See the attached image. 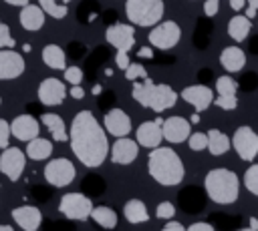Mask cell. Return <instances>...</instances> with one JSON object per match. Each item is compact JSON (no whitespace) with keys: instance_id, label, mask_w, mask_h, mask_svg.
Wrapping results in <instances>:
<instances>
[{"instance_id":"5","label":"cell","mask_w":258,"mask_h":231,"mask_svg":"<svg viewBox=\"0 0 258 231\" xmlns=\"http://www.w3.org/2000/svg\"><path fill=\"white\" fill-rule=\"evenodd\" d=\"M163 0H127L125 14L135 26H155L163 18Z\"/></svg>"},{"instance_id":"55","label":"cell","mask_w":258,"mask_h":231,"mask_svg":"<svg viewBox=\"0 0 258 231\" xmlns=\"http://www.w3.org/2000/svg\"><path fill=\"white\" fill-rule=\"evenodd\" d=\"M0 231H12V225H2L0 223Z\"/></svg>"},{"instance_id":"49","label":"cell","mask_w":258,"mask_h":231,"mask_svg":"<svg viewBox=\"0 0 258 231\" xmlns=\"http://www.w3.org/2000/svg\"><path fill=\"white\" fill-rule=\"evenodd\" d=\"M6 4H10V6H26L30 0H4Z\"/></svg>"},{"instance_id":"27","label":"cell","mask_w":258,"mask_h":231,"mask_svg":"<svg viewBox=\"0 0 258 231\" xmlns=\"http://www.w3.org/2000/svg\"><path fill=\"white\" fill-rule=\"evenodd\" d=\"M123 215L129 223L137 225V223H145L149 219V213H147V207L141 199H129L125 205H123Z\"/></svg>"},{"instance_id":"1","label":"cell","mask_w":258,"mask_h":231,"mask_svg":"<svg viewBox=\"0 0 258 231\" xmlns=\"http://www.w3.org/2000/svg\"><path fill=\"white\" fill-rule=\"evenodd\" d=\"M69 143L81 165L97 169L109 157V139L105 127L91 110H79L69 129Z\"/></svg>"},{"instance_id":"36","label":"cell","mask_w":258,"mask_h":231,"mask_svg":"<svg viewBox=\"0 0 258 231\" xmlns=\"http://www.w3.org/2000/svg\"><path fill=\"white\" fill-rule=\"evenodd\" d=\"M187 145H189L191 151H206L208 149V135L196 131V133H191L187 137Z\"/></svg>"},{"instance_id":"41","label":"cell","mask_w":258,"mask_h":231,"mask_svg":"<svg viewBox=\"0 0 258 231\" xmlns=\"http://www.w3.org/2000/svg\"><path fill=\"white\" fill-rule=\"evenodd\" d=\"M218 8H220V0H206V2H204V14H206L208 18L216 16V14H218Z\"/></svg>"},{"instance_id":"43","label":"cell","mask_w":258,"mask_h":231,"mask_svg":"<svg viewBox=\"0 0 258 231\" xmlns=\"http://www.w3.org/2000/svg\"><path fill=\"white\" fill-rule=\"evenodd\" d=\"M187 229L189 231H214V223H210V221H198V223H191Z\"/></svg>"},{"instance_id":"21","label":"cell","mask_w":258,"mask_h":231,"mask_svg":"<svg viewBox=\"0 0 258 231\" xmlns=\"http://www.w3.org/2000/svg\"><path fill=\"white\" fill-rule=\"evenodd\" d=\"M44 18H46V12L42 10L40 4H26L22 6L20 14H18V20H20V26L28 32H36L44 26Z\"/></svg>"},{"instance_id":"18","label":"cell","mask_w":258,"mask_h":231,"mask_svg":"<svg viewBox=\"0 0 258 231\" xmlns=\"http://www.w3.org/2000/svg\"><path fill=\"white\" fill-rule=\"evenodd\" d=\"M161 123L163 119H155V121H145L137 127L135 131V141L139 143V147H145V149H153L161 143L163 139V133H161Z\"/></svg>"},{"instance_id":"29","label":"cell","mask_w":258,"mask_h":231,"mask_svg":"<svg viewBox=\"0 0 258 231\" xmlns=\"http://www.w3.org/2000/svg\"><path fill=\"white\" fill-rule=\"evenodd\" d=\"M204 203H206V199H204L202 191L196 189V187H189V189H185V191L179 195V205H181L187 213L200 211V209L204 207Z\"/></svg>"},{"instance_id":"2","label":"cell","mask_w":258,"mask_h":231,"mask_svg":"<svg viewBox=\"0 0 258 231\" xmlns=\"http://www.w3.org/2000/svg\"><path fill=\"white\" fill-rule=\"evenodd\" d=\"M147 171L149 177L161 187L179 185L185 177V167L179 155L171 147H153L147 157Z\"/></svg>"},{"instance_id":"14","label":"cell","mask_w":258,"mask_h":231,"mask_svg":"<svg viewBox=\"0 0 258 231\" xmlns=\"http://www.w3.org/2000/svg\"><path fill=\"white\" fill-rule=\"evenodd\" d=\"M107 42L117 50H131L135 46V28L131 24H111L105 30Z\"/></svg>"},{"instance_id":"37","label":"cell","mask_w":258,"mask_h":231,"mask_svg":"<svg viewBox=\"0 0 258 231\" xmlns=\"http://www.w3.org/2000/svg\"><path fill=\"white\" fill-rule=\"evenodd\" d=\"M62 72H64V80L69 84H81L83 82V70L79 66H75V64L73 66H67Z\"/></svg>"},{"instance_id":"33","label":"cell","mask_w":258,"mask_h":231,"mask_svg":"<svg viewBox=\"0 0 258 231\" xmlns=\"http://www.w3.org/2000/svg\"><path fill=\"white\" fill-rule=\"evenodd\" d=\"M244 187L258 197V163L256 165H250L244 173Z\"/></svg>"},{"instance_id":"22","label":"cell","mask_w":258,"mask_h":231,"mask_svg":"<svg viewBox=\"0 0 258 231\" xmlns=\"http://www.w3.org/2000/svg\"><path fill=\"white\" fill-rule=\"evenodd\" d=\"M220 64L228 72H242L246 66V52L240 46H226L220 52Z\"/></svg>"},{"instance_id":"30","label":"cell","mask_w":258,"mask_h":231,"mask_svg":"<svg viewBox=\"0 0 258 231\" xmlns=\"http://www.w3.org/2000/svg\"><path fill=\"white\" fill-rule=\"evenodd\" d=\"M91 219H93L97 225L105 227V229L117 227V213H115L111 207H107V205H97V207H93Z\"/></svg>"},{"instance_id":"34","label":"cell","mask_w":258,"mask_h":231,"mask_svg":"<svg viewBox=\"0 0 258 231\" xmlns=\"http://www.w3.org/2000/svg\"><path fill=\"white\" fill-rule=\"evenodd\" d=\"M125 78L131 80V82L143 80V78H147V72H145L143 64H139V62H129V66L125 68Z\"/></svg>"},{"instance_id":"7","label":"cell","mask_w":258,"mask_h":231,"mask_svg":"<svg viewBox=\"0 0 258 231\" xmlns=\"http://www.w3.org/2000/svg\"><path fill=\"white\" fill-rule=\"evenodd\" d=\"M149 44L153 48H159V50H169L173 46L179 44L181 40V28L175 20H163V22H157L151 32H149Z\"/></svg>"},{"instance_id":"42","label":"cell","mask_w":258,"mask_h":231,"mask_svg":"<svg viewBox=\"0 0 258 231\" xmlns=\"http://www.w3.org/2000/svg\"><path fill=\"white\" fill-rule=\"evenodd\" d=\"M115 64H117L121 70H125V68L129 66V52H127V50H117V54H115Z\"/></svg>"},{"instance_id":"57","label":"cell","mask_w":258,"mask_h":231,"mask_svg":"<svg viewBox=\"0 0 258 231\" xmlns=\"http://www.w3.org/2000/svg\"><path fill=\"white\" fill-rule=\"evenodd\" d=\"M0 102H2V98H0Z\"/></svg>"},{"instance_id":"45","label":"cell","mask_w":258,"mask_h":231,"mask_svg":"<svg viewBox=\"0 0 258 231\" xmlns=\"http://www.w3.org/2000/svg\"><path fill=\"white\" fill-rule=\"evenodd\" d=\"M163 229L165 231H183V229H187L183 223H179V221H167L165 225H163Z\"/></svg>"},{"instance_id":"26","label":"cell","mask_w":258,"mask_h":231,"mask_svg":"<svg viewBox=\"0 0 258 231\" xmlns=\"http://www.w3.org/2000/svg\"><path fill=\"white\" fill-rule=\"evenodd\" d=\"M206 135H208V151H210L214 157H220V155H224V153L230 151L232 141H230L228 135H224L220 129H210Z\"/></svg>"},{"instance_id":"10","label":"cell","mask_w":258,"mask_h":231,"mask_svg":"<svg viewBox=\"0 0 258 231\" xmlns=\"http://www.w3.org/2000/svg\"><path fill=\"white\" fill-rule=\"evenodd\" d=\"M26 167V153L18 147H6L0 155V173L6 175L10 181H18Z\"/></svg>"},{"instance_id":"53","label":"cell","mask_w":258,"mask_h":231,"mask_svg":"<svg viewBox=\"0 0 258 231\" xmlns=\"http://www.w3.org/2000/svg\"><path fill=\"white\" fill-rule=\"evenodd\" d=\"M93 94H95V96L101 94V84H95V86H93Z\"/></svg>"},{"instance_id":"4","label":"cell","mask_w":258,"mask_h":231,"mask_svg":"<svg viewBox=\"0 0 258 231\" xmlns=\"http://www.w3.org/2000/svg\"><path fill=\"white\" fill-rule=\"evenodd\" d=\"M131 96L145 108H151L155 112H163L171 108L177 102V92L165 84V82H153L149 78H143L141 82L133 84Z\"/></svg>"},{"instance_id":"48","label":"cell","mask_w":258,"mask_h":231,"mask_svg":"<svg viewBox=\"0 0 258 231\" xmlns=\"http://www.w3.org/2000/svg\"><path fill=\"white\" fill-rule=\"evenodd\" d=\"M244 14H246V16L252 20V18L258 14V8H254V6H248V4H246V10H244Z\"/></svg>"},{"instance_id":"15","label":"cell","mask_w":258,"mask_h":231,"mask_svg":"<svg viewBox=\"0 0 258 231\" xmlns=\"http://www.w3.org/2000/svg\"><path fill=\"white\" fill-rule=\"evenodd\" d=\"M181 98L194 106V110L202 112L206 108H210V104H214V92L210 86H206L204 82L198 84H189L181 90Z\"/></svg>"},{"instance_id":"54","label":"cell","mask_w":258,"mask_h":231,"mask_svg":"<svg viewBox=\"0 0 258 231\" xmlns=\"http://www.w3.org/2000/svg\"><path fill=\"white\" fill-rule=\"evenodd\" d=\"M246 4H248V6H254V8H258V0H246Z\"/></svg>"},{"instance_id":"17","label":"cell","mask_w":258,"mask_h":231,"mask_svg":"<svg viewBox=\"0 0 258 231\" xmlns=\"http://www.w3.org/2000/svg\"><path fill=\"white\" fill-rule=\"evenodd\" d=\"M103 127L107 135L113 137H127L131 133V119L123 108H109L103 119Z\"/></svg>"},{"instance_id":"9","label":"cell","mask_w":258,"mask_h":231,"mask_svg":"<svg viewBox=\"0 0 258 231\" xmlns=\"http://www.w3.org/2000/svg\"><path fill=\"white\" fill-rule=\"evenodd\" d=\"M75 177H77V169L64 157L50 159L46 163V167H44V179L52 187H67V185H71L75 181Z\"/></svg>"},{"instance_id":"16","label":"cell","mask_w":258,"mask_h":231,"mask_svg":"<svg viewBox=\"0 0 258 231\" xmlns=\"http://www.w3.org/2000/svg\"><path fill=\"white\" fill-rule=\"evenodd\" d=\"M139 155V143L129 137H117L113 147L109 149V157L115 165H129Z\"/></svg>"},{"instance_id":"52","label":"cell","mask_w":258,"mask_h":231,"mask_svg":"<svg viewBox=\"0 0 258 231\" xmlns=\"http://www.w3.org/2000/svg\"><path fill=\"white\" fill-rule=\"evenodd\" d=\"M189 121H191V123H194V125H196V123H200V121H202V119H200V114H198V110H196V112H194V114H191V117H189Z\"/></svg>"},{"instance_id":"8","label":"cell","mask_w":258,"mask_h":231,"mask_svg":"<svg viewBox=\"0 0 258 231\" xmlns=\"http://www.w3.org/2000/svg\"><path fill=\"white\" fill-rule=\"evenodd\" d=\"M232 147L242 161L252 163L258 157V133L248 125L238 127L232 135Z\"/></svg>"},{"instance_id":"20","label":"cell","mask_w":258,"mask_h":231,"mask_svg":"<svg viewBox=\"0 0 258 231\" xmlns=\"http://www.w3.org/2000/svg\"><path fill=\"white\" fill-rule=\"evenodd\" d=\"M10 131H12V137H14V139L28 143L30 139L38 137L40 125H38V121H36L32 114H18V117L10 123Z\"/></svg>"},{"instance_id":"46","label":"cell","mask_w":258,"mask_h":231,"mask_svg":"<svg viewBox=\"0 0 258 231\" xmlns=\"http://www.w3.org/2000/svg\"><path fill=\"white\" fill-rule=\"evenodd\" d=\"M137 56H139V58H153V50H151L149 46H143V48L137 50Z\"/></svg>"},{"instance_id":"47","label":"cell","mask_w":258,"mask_h":231,"mask_svg":"<svg viewBox=\"0 0 258 231\" xmlns=\"http://www.w3.org/2000/svg\"><path fill=\"white\" fill-rule=\"evenodd\" d=\"M230 6H232V10L240 12L242 8H246V0H230Z\"/></svg>"},{"instance_id":"12","label":"cell","mask_w":258,"mask_h":231,"mask_svg":"<svg viewBox=\"0 0 258 231\" xmlns=\"http://www.w3.org/2000/svg\"><path fill=\"white\" fill-rule=\"evenodd\" d=\"M26 70V62L20 52L12 48H0V80H14Z\"/></svg>"},{"instance_id":"6","label":"cell","mask_w":258,"mask_h":231,"mask_svg":"<svg viewBox=\"0 0 258 231\" xmlns=\"http://www.w3.org/2000/svg\"><path fill=\"white\" fill-rule=\"evenodd\" d=\"M93 201L85 193H67L60 197L58 211L73 221H87L93 211Z\"/></svg>"},{"instance_id":"50","label":"cell","mask_w":258,"mask_h":231,"mask_svg":"<svg viewBox=\"0 0 258 231\" xmlns=\"http://www.w3.org/2000/svg\"><path fill=\"white\" fill-rule=\"evenodd\" d=\"M248 227H250V231H258V219H256V217H250Z\"/></svg>"},{"instance_id":"51","label":"cell","mask_w":258,"mask_h":231,"mask_svg":"<svg viewBox=\"0 0 258 231\" xmlns=\"http://www.w3.org/2000/svg\"><path fill=\"white\" fill-rule=\"evenodd\" d=\"M200 78H202V80H206V78H212V70H210V68H202V72H200Z\"/></svg>"},{"instance_id":"23","label":"cell","mask_w":258,"mask_h":231,"mask_svg":"<svg viewBox=\"0 0 258 231\" xmlns=\"http://www.w3.org/2000/svg\"><path fill=\"white\" fill-rule=\"evenodd\" d=\"M40 123L48 129L50 137H52L56 143H64V141H69V131H67L64 121H62L60 114H56V112H44V114L40 117Z\"/></svg>"},{"instance_id":"39","label":"cell","mask_w":258,"mask_h":231,"mask_svg":"<svg viewBox=\"0 0 258 231\" xmlns=\"http://www.w3.org/2000/svg\"><path fill=\"white\" fill-rule=\"evenodd\" d=\"M14 46V38L10 34V26L0 22V48H12Z\"/></svg>"},{"instance_id":"35","label":"cell","mask_w":258,"mask_h":231,"mask_svg":"<svg viewBox=\"0 0 258 231\" xmlns=\"http://www.w3.org/2000/svg\"><path fill=\"white\" fill-rule=\"evenodd\" d=\"M214 104L222 110H234L238 106V96L236 94H218V96H214Z\"/></svg>"},{"instance_id":"3","label":"cell","mask_w":258,"mask_h":231,"mask_svg":"<svg viewBox=\"0 0 258 231\" xmlns=\"http://www.w3.org/2000/svg\"><path fill=\"white\" fill-rule=\"evenodd\" d=\"M204 189L210 201L218 205H232L240 195V179L230 169H212L204 177Z\"/></svg>"},{"instance_id":"56","label":"cell","mask_w":258,"mask_h":231,"mask_svg":"<svg viewBox=\"0 0 258 231\" xmlns=\"http://www.w3.org/2000/svg\"><path fill=\"white\" fill-rule=\"evenodd\" d=\"M258 48V36H254V40H252V50H256Z\"/></svg>"},{"instance_id":"24","label":"cell","mask_w":258,"mask_h":231,"mask_svg":"<svg viewBox=\"0 0 258 231\" xmlns=\"http://www.w3.org/2000/svg\"><path fill=\"white\" fill-rule=\"evenodd\" d=\"M250 30H252V22H250V18H248L246 14H236V16H232L230 22H228V34H230V38L236 40V42L246 40L248 34H250Z\"/></svg>"},{"instance_id":"32","label":"cell","mask_w":258,"mask_h":231,"mask_svg":"<svg viewBox=\"0 0 258 231\" xmlns=\"http://www.w3.org/2000/svg\"><path fill=\"white\" fill-rule=\"evenodd\" d=\"M216 90H218V94H236L238 82L232 76H228V74L218 76L216 78Z\"/></svg>"},{"instance_id":"44","label":"cell","mask_w":258,"mask_h":231,"mask_svg":"<svg viewBox=\"0 0 258 231\" xmlns=\"http://www.w3.org/2000/svg\"><path fill=\"white\" fill-rule=\"evenodd\" d=\"M69 94H71L73 98L81 100V98H85V88H83L81 84H71V90H69Z\"/></svg>"},{"instance_id":"25","label":"cell","mask_w":258,"mask_h":231,"mask_svg":"<svg viewBox=\"0 0 258 231\" xmlns=\"http://www.w3.org/2000/svg\"><path fill=\"white\" fill-rule=\"evenodd\" d=\"M42 62L48 68L54 70H64L67 68V54L58 44H46L42 48Z\"/></svg>"},{"instance_id":"13","label":"cell","mask_w":258,"mask_h":231,"mask_svg":"<svg viewBox=\"0 0 258 231\" xmlns=\"http://www.w3.org/2000/svg\"><path fill=\"white\" fill-rule=\"evenodd\" d=\"M38 100L46 106H56V104H62L64 98H67V88H64V82L54 78V76H48L44 78L40 84H38Z\"/></svg>"},{"instance_id":"19","label":"cell","mask_w":258,"mask_h":231,"mask_svg":"<svg viewBox=\"0 0 258 231\" xmlns=\"http://www.w3.org/2000/svg\"><path fill=\"white\" fill-rule=\"evenodd\" d=\"M12 219L14 223L24 229V231H36L42 223V213L38 207L34 205H20L16 209H12Z\"/></svg>"},{"instance_id":"11","label":"cell","mask_w":258,"mask_h":231,"mask_svg":"<svg viewBox=\"0 0 258 231\" xmlns=\"http://www.w3.org/2000/svg\"><path fill=\"white\" fill-rule=\"evenodd\" d=\"M161 133H163V139L167 143H171V145L185 143L187 137L191 135V121L189 119H183L179 114L167 117L161 123Z\"/></svg>"},{"instance_id":"31","label":"cell","mask_w":258,"mask_h":231,"mask_svg":"<svg viewBox=\"0 0 258 231\" xmlns=\"http://www.w3.org/2000/svg\"><path fill=\"white\" fill-rule=\"evenodd\" d=\"M69 2L71 0H38V4L42 6V10L48 16L56 18V20H60V18H64L69 14V6H67Z\"/></svg>"},{"instance_id":"28","label":"cell","mask_w":258,"mask_h":231,"mask_svg":"<svg viewBox=\"0 0 258 231\" xmlns=\"http://www.w3.org/2000/svg\"><path fill=\"white\" fill-rule=\"evenodd\" d=\"M52 155V143L46 141V139H40V137H34L28 141L26 145V157L32 159V161H44Z\"/></svg>"},{"instance_id":"40","label":"cell","mask_w":258,"mask_h":231,"mask_svg":"<svg viewBox=\"0 0 258 231\" xmlns=\"http://www.w3.org/2000/svg\"><path fill=\"white\" fill-rule=\"evenodd\" d=\"M10 137H12V131H10V125L0 119V149H6L8 143H10Z\"/></svg>"},{"instance_id":"38","label":"cell","mask_w":258,"mask_h":231,"mask_svg":"<svg viewBox=\"0 0 258 231\" xmlns=\"http://www.w3.org/2000/svg\"><path fill=\"white\" fill-rule=\"evenodd\" d=\"M155 215H157V219H171L175 215V205L169 203V201H163V203L157 205Z\"/></svg>"}]
</instances>
